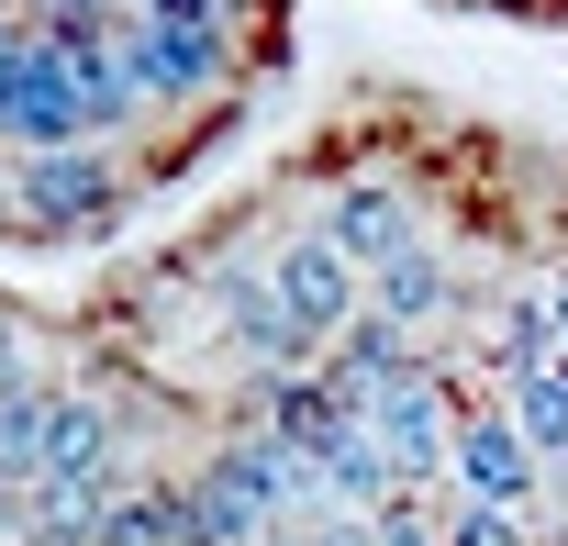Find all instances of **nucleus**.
<instances>
[{
  "instance_id": "f257e3e1",
  "label": "nucleus",
  "mask_w": 568,
  "mask_h": 546,
  "mask_svg": "<svg viewBox=\"0 0 568 546\" xmlns=\"http://www.w3.org/2000/svg\"><path fill=\"white\" fill-rule=\"evenodd\" d=\"M12 201H23V223H34V234H112V223L134 212V190H123V168H112L101 145L23 156V168H12Z\"/></svg>"
},
{
  "instance_id": "f03ea898",
  "label": "nucleus",
  "mask_w": 568,
  "mask_h": 546,
  "mask_svg": "<svg viewBox=\"0 0 568 546\" xmlns=\"http://www.w3.org/2000/svg\"><path fill=\"white\" fill-rule=\"evenodd\" d=\"M134 101H212L234 79V23H123Z\"/></svg>"
},
{
  "instance_id": "7ed1b4c3",
  "label": "nucleus",
  "mask_w": 568,
  "mask_h": 546,
  "mask_svg": "<svg viewBox=\"0 0 568 546\" xmlns=\"http://www.w3.org/2000/svg\"><path fill=\"white\" fill-rule=\"evenodd\" d=\"M446 491H457V513H524V502H535V446L513 435V413H501V402L457 413V457H446Z\"/></svg>"
},
{
  "instance_id": "20e7f679",
  "label": "nucleus",
  "mask_w": 568,
  "mask_h": 546,
  "mask_svg": "<svg viewBox=\"0 0 568 546\" xmlns=\"http://www.w3.org/2000/svg\"><path fill=\"white\" fill-rule=\"evenodd\" d=\"M267 280H278V302H291V313H302V324H313L324 346H335V335H346V324L368 313V280H357V267H346V256L324 245V223L278 234V245H267Z\"/></svg>"
},
{
  "instance_id": "39448f33",
  "label": "nucleus",
  "mask_w": 568,
  "mask_h": 546,
  "mask_svg": "<svg viewBox=\"0 0 568 546\" xmlns=\"http://www.w3.org/2000/svg\"><path fill=\"white\" fill-rule=\"evenodd\" d=\"M324 245L357 267V280H390V267L424 245V223H413V201H402L390 179H357V190L324 201Z\"/></svg>"
},
{
  "instance_id": "423d86ee",
  "label": "nucleus",
  "mask_w": 568,
  "mask_h": 546,
  "mask_svg": "<svg viewBox=\"0 0 568 546\" xmlns=\"http://www.w3.org/2000/svg\"><path fill=\"white\" fill-rule=\"evenodd\" d=\"M368 313H379V324H402V335L446 324V313H457V267H446L435 245H413V256L390 267V280H368Z\"/></svg>"
},
{
  "instance_id": "0eeeda50",
  "label": "nucleus",
  "mask_w": 568,
  "mask_h": 546,
  "mask_svg": "<svg viewBox=\"0 0 568 546\" xmlns=\"http://www.w3.org/2000/svg\"><path fill=\"white\" fill-rule=\"evenodd\" d=\"M501 413L535 446V468H568V368H501Z\"/></svg>"
},
{
  "instance_id": "6e6552de",
  "label": "nucleus",
  "mask_w": 568,
  "mask_h": 546,
  "mask_svg": "<svg viewBox=\"0 0 568 546\" xmlns=\"http://www.w3.org/2000/svg\"><path fill=\"white\" fill-rule=\"evenodd\" d=\"M101 546H190V479H134L112 502Z\"/></svg>"
},
{
  "instance_id": "1a4fd4ad",
  "label": "nucleus",
  "mask_w": 568,
  "mask_h": 546,
  "mask_svg": "<svg viewBox=\"0 0 568 546\" xmlns=\"http://www.w3.org/2000/svg\"><path fill=\"white\" fill-rule=\"evenodd\" d=\"M368 524H379V546H446V502H402V491H390Z\"/></svg>"
},
{
  "instance_id": "9d476101",
  "label": "nucleus",
  "mask_w": 568,
  "mask_h": 546,
  "mask_svg": "<svg viewBox=\"0 0 568 546\" xmlns=\"http://www.w3.org/2000/svg\"><path fill=\"white\" fill-rule=\"evenodd\" d=\"M446 546H546L535 513H446Z\"/></svg>"
},
{
  "instance_id": "9b49d317",
  "label": "nucleus",
  "mask_w": 568,
  "mask_h": 546,
  "mask_svg": "<svg viewBox=\"0 0 568 546\" xmlns=\"http://www.w3.org/2000/svg\"><path fill=\"white\" fill-rule=\"evenodd\" d=\"M0 391H34V335L0 313Z\"/></svg>"
},
{
  "instance_id": "f8f14e48",
  "label": "nucleus",
  "mask_w": 568,
  "mask_h": 546,
  "mask_svg": "<svg viewBox=\"0 0 568 546\" xmlns=\"http://www.w3.org/2000/svg\"><path fill=\"white\" fill-rule=\"evenodd\" d=\"M302 546H379V524L368 513H324V524H302Z\"/></svg>"
},
{
  "instance_id": "ddd939ff",
  "label": "nucleus",
  "mask_w": 568,
  "mask_h": 546,
  "mask_svg": "<svg viewBox=\"0 0 568 546\" xmlns=\"http://www.w3.org/2000/svg\"><path fill=\"white\" fill-rule=\"evenodd\" d=\"M535 302H546V324H557V357H568V267H557V280H535Z\"/></svg>"
},
{
  "instance_id": "4468645a",
  "label": "nucleus",
  "mask_w": 568,
  "mask_h": 546,
  "mask_svg": "<svg viewBox=\"0 0 568 546\" xmlns=\"http://www.w3.org/2000/svg\"><path fill=\"white\" fill-rule=\"evenodd\" d=\"M0 223H23V201H12V168H0Z\"/></svg>"
}]
</instances>
